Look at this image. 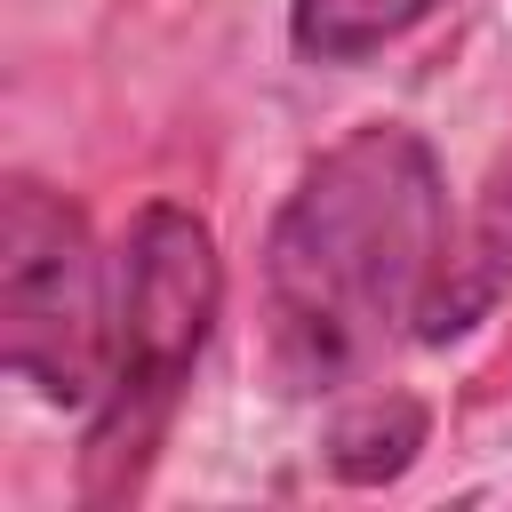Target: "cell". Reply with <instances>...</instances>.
I'll list each match as a JSON object with an SVG mask.
<instances>
[{
	"mask_svg": "<svg viewBox=\"0 0 512 512\" xmlns=\"http://www.w3.org/2000/svg\"><path fill=\"white\" fill-rule=\"evenodd\" d=\"M448 248L440 160L416 128L368 120L328 144L264 232V352L288 392L360 384L400 328H416L424 288Z\"/></svg>",
	"mask_w": 512,
	"mask_h": 512,
	"instance_id": "cell-1",
	"label": "cell"
},
{
	"mask_svg": "<svg viewBox=\"0 0 512 512\" xmlns=\"http://www.w3.org/2000/svg\"><path fill=\"white\" fill-rule=\"evenodd\" d=\"M216 312H224L216 232L176 200L136 208L120 240V280H112V376L96 392V424L80 448L88 504H120L144 488L152 448L192 384V360L208 352Z\"/></svg>",
	"mask_w": 512,
	"mask_h": 512,
	"instance_id": "cell-2",
	"label": "cell"
},
{
	"mask_svg": "<svg viewBox=\"0 0 512 512\" xmlns=\"http://www.w3.org/2000/svg\"><path fill=\"white\" fill-rule=\"evenodd\" d=\"M0 360L56 408H96L112 376V296L96 232L40 176L0 184Z\"/></svg>",
	"mask_w": 512,
	"mask_h": 512,
	"instance_id": "cell-3",
	"label": "cell"
},
{
	"mask_svg": "<svg viewBox=\"0 0 512 512\" xmlns=\"http://www.w3.org/2000/svg\"><path fill=\"white\" fill-rule=\"evenodd\" d=\"M504 288H512V184H496V192L472 208L464 240H448V248H440V272H432L424 312H416V336H424V344L464 336V328H472Z\"/></svg>",
	"mask_w": 512,
	"mask_h": 512,
	"instance_id": "cell-4",
	"label": "cell"
},
{
	"mask_svg": "<svg viewBox=\"0 0 512 512\" xmlns=\"http://www.w3.org/2000/svg\"><path fill=\"white\" fill-rule=\"evenodd\" d=\"M424 432H432L424 400L376 392V400H360V408H344V416L328 424V472L352 480V488H384V480H400V472L416 464Z\"/></svg>",
	"mask_w": 512,
	"mask_h": 512,
	"instance_id": "cell-5",
	"label": "cell"
},
{
	"mask_svg": "<svg viewBox=\"0 0 512 512\" xmlns=\"http://www.w3.org/2000/svg\"><path fill=\"white\" fill-rule=\"evenodd\" d=\"M440 0H296L288 8V40L312 64H360L376 48H392L400 32H416Z\"/></svg>",
	"mask_w": 512,
	"mask_h": 512,
	"instance_id": "cell-6",
	"label": "cell"
}]
</instances>
